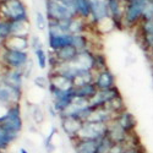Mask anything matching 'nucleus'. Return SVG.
<instances>
[{"label": "nucleus", "instance_id": "obj_17", "mask_svg": "<svg viewBox=\"0 0 153 153\" xmlns=\"http://www.w3.org/2000/svg\"><path fill=\"white\" fill-rule=\"evenodd\" d=\"M75 153H97L98 140H75Z\"/></svg>", "mask_w": 153, "mask_h": 153}, {"label": "nucleus", "instance_id": "obj_14", "mask_svg": "<svg viewBox=\"0 0 153 153\" xmlns=\"http://www.w3.org/2000/svg\"><path fill=\"white\" fill-rule=\"evenodd\" d=\"M3 45L5 49H11V50H20V52H25L28 48V39L27 37H21V36H10L7 39L3 42Z\"/></svg>", "mask_w": 153, "mask_h": 153}, {"label": "nucleus", "instance_id": "obj_26", "mask_svg": "<svg viewBox=\"0 0 153 153\" xmlns=\"http://www.w3.org/2000/svg\"><path fill=\"white\" fill-rule=\"evenodd\" d=\"M36 55H37L38 64H39V68L41 69H45V66H47V54L43 50V48L36 50Z\"/></svg>", "mask_w": 153, "mask_h": 153}, {"label": "nucleus", "instance_id": "obj_11", "mask_svg": "<svg viewBox=\"0 0 153 153\" xmlns=\"http://www.w3.org/2000/svg\"><path fill=\"white\" fill-rule=\"evenodd\" d=\"M131 135L127 134L115 120L108 124V136L114 143H127L130 141Z\"/></svg>", "mask_w": 153, "mask_h": 153}, {"label": "nucleus", "instance_id": "obj_3", "mask_svg": "<svg viewBox=\"0 0 153 153\" xmlns=\"http://www.w3.org/2000/svg\"><path fill=\"white\" fill-rule=\"evenodd\" d=\"M47 17L49 21H62L79 17L74 7L64 4L59 0H47Z\"/></svg>", "mask_w": 153, "mask_h": 153}, {"label": "nucleus", "instance_id": "obj_7", "mask_svg": "<svg viewBox=\"0 0 153 153\" xmlns=\"http://www.w3.org/2000/svg\"><path fill=\"white\" fill-rule=\"evenodd\" d=\"M108 7H109V14L110 20L114 25V28L117 30H124V7L125 4L123 0H107Z\"/></svg>", "mask_w": 153, "mask_h": 153}, {"label": "nucleus", "instance_id": "obj_1", "mask_svg": "<svg viewBox=\"0 0 153 153\" xmlns=\"http://www.w3.org/2000/svg\"><path fill=\"white\" fill-rule=\"evenodd\" d=\"M0 16L7 22L28 21L26 6L21 0H1L0 1Z\"/></svg>", "mask_w": 153, "mask_h": 153}, {"label": "nucleus", "instance_id": "obj_21", "mask_svg": "<svg viewBox=\"0 0 153 153\" xmlns=\"http://www.w3.org/2000/svg\"><path fill=\"white\" fill-rule=\"evenodd\" d=\"M74 7L79 17L91 19V0H74Z\"/></svg>", "mask_w": 153, "mask_h": 153}, {"label": "nucleus", "instance_id": "obj_18", "mask_svg": "<svg viewBox=\"0 0 153 153\" xmlns=\"http://www.w3.org/2000/svg\"><path fill=\"white\" fill-rule=\"evenodd\" d=\"M77 54H79V50L76 49L75 47H72V45L61 48V49L56 50V52H54V56H55L58 64L71 62V61H74V59L76 56H77Z\"/></svg>", "mask_w": 153, "mask_h": 153}, {"label": "nucleus", "instance_id": "obj_25", "mask_svg": "<svg viewBox=\"0 0 153 153\" xmlns=\"http://www.w3.org/2000/svg\"><path fill=\"white\" fill-rule=\"evenodd\" d=\"M94 60H96V72L108 69L107 59L102 53H94Z\"/></svg>", "mask_w": 153, "mask_h": 153}, {"label": "nucleus", "instance_id": "obj_10", "mask_svg": "<svg viewBox=\"0 0 153 153\" xmlns=\"http://www.w3.org/2000/svg\"><path fill=\"white\" fill-rule=\"evenodd\" d=\"M94 85L97 86L98 91L110 90V88L117 87L115 76H114V74L109 69L97 71L94 75Z\"/></svg>", "mask_w": 153, "mask_h": 153}, {"label": "nucleus", "instance_id": "obj_15", "mask_svg": "<svg viewBox=\"0 0 153 153\" xmlns=\"http://www.w3.org/2000/svg\"><path fill=\"white\" fill-rule=\"evenodd\" d=\"M49 87H54V88H58V90H61V91H70L75 88L74 82L71 80H69L68 77H65V76H62L58 72H55L52 77L49 79Z\"/></svg>", "mask_w": 153, "mask_h": 153}, {"label": "nucleus", "instance_id": "obj_8", "mask_svg": "<svg viewBox=\"0 0 153 153\" xmlns=\"http://www.w3.org/2000/svg\"><path fill=\"white\" fill-rule=\"evenodd\" d=\"M119 96H121V93H120L118 87L110 88V90H104V91H98L97 94L90 100V104L94 109L105 108L113 99H115Z\"/></svg>", "mask_w": 153, "mask_h": 153}, {"label": "nucleus", "instance_id": "obj_30", "mask_svg": "<svg viewBox=\"0 0 153 153\" xmlns=\"http://www.w3.org/2000/svg\"><path fill=\"white\" fill-rule=\"evenodd\" d=\"M31 44H32V48L34 49V52L42 48V43H41V41H39V38L38 37H33L32 38V43Z\"/></svg>", "mask_w": 153, "mask_h": 153}, {"label": "nucleus", "instance_id": "obj_19", "mask_svg": "<svg viewBox=\"0 0 153 153\" xmlns=\"http://www.w3.org/2000/svg\"><path fill=\"white\" fill-rule=\"evenodd\" d=\"M3 81L10 86L11 88L21 92V87H22V72H20L19 70H12L10 69L3 77Z\"/></svg>", "mask_w": 153, "mask_h": 153}, {"label": "nucleus", "instance_id": "obj_32", "mask_svg": "<svg viewBox=\"0 0 153 153\" xmlns=\"http://www.w3.org/2000/svg\"><path fill=\"white\" fill-rule=\"evenodd\" d=\"M20 153H28V152L25 149V148H21V149H20Z\"/></svg>", "mask_w": 153, "mask_h": 153}, {"label": "nucleus", "instance_id": "obj_13", "mask_svg": "<svg viewBox=\"0 0 153 153\" xmlns=\"http://www.w3.org/2000/svg\"><path fill=\"white\" fill-rule=\"evenodd\" d=\"M49 38V47L52 48L54 52L61 49V48H65L69 45H72L74 43V34H65V33H61V34H50L48 36Z\"/></svg>", "mask_w": 153, "mask_h": 153}, {"label": "nucleus", "instance_id": "obj_34", "mask_svg": "<svg viewBox=\"0 0 153 153\" xmlns=\"http://www.w3.org/2000/svg\"><path fill=\"white\" fill-rule=\"evenodd\" d=\"M0 153H4V151H1V149H0Z\"/></svg>", "mask_w": 153, "mask_h": 153}, {"label": "nucleus", "instance_id": "obj_12", "mask_svg": "<svg viewBox=\"0 0 153 153\" xmlns=\"http://www.w3.org/2000/svg\"><path fill=\"white\" fill-rule=\"evenodd\" d=\"M114 120H115L127 134L131 135V134H135L136 132L137 121H136V119L134 117V114L130 113L127 109H125L121 113H119L118 115L114 118Z\"/></svg>", "mask_w": 153, "mask_h": 153}, {"label": "nucleus", "instance_id": "obj_24", "mask_svg": "<svg viewBox=\"0 0 153 153\" xmlns=\"http://www.w3.org/2000/svg\"><path fill=\"white\" fill-rule=\"evenodd\" d=\"M11 36V26H10V22L4 21V20H0V41L4 42L5 39Z\"/></svg>", "mask_w": 153, "mask_h": 153}, {"label": "nucleus", "instance_id": "obj_29", "mask_svg": "<svg viewBox=\"0 0 153 153\" xmlns=\"http://www.w3.org/2000/svg\"><path fill=\"white\" fill-rule=\"evenodd\" d=\"M34 82H36V85L38 87H41V88H45L47 86H49V81L47 79H44L43 76H38Z\"/></svg>", "mask_w": 153, "mask_h": 153}, {"label": "nucleus", "instance_id": "obj_28", "mask_svg": "<svg viewBox=\"0 0 153 153\" xmlns=\"http://www.w3.org/2000/svg\"><path fill=\"white\" fill-rule=\"evenodd\" d=\"M124 153H146V151L143 149L142 145L140 143V145H136V146H129Z\"/></svg>", "mask_w": 153, "mask_h": 153}, {"label": "nucleus", "instance_id": "obj_31", "mask_svg": "<svg viewBox=\"0 0 153 153\" xmlns=\"http://www.w3.org/2000/svg\"><path fill=\"white\" fill-rule=\"evenodd\" d=\"M132 1H136V0H123L124 4H127V3H132Z\"/></svg>", "mask_w": 153, "mask_h": 153}, {"label": "nucleus", "instance_id": "obj_27", "mask_svg": "<svg viewBox=\"0 0 153 153\" xmlns=\"http://www.w3.org/2000/svg\"><path fill=\"white\" fill-rule=\"evenodd\" d=\"M45 23H47V21H45V19H44L43 14L38 11V12H37V27H38V30L43 31V30L45 28Z\"/></svg>", "mask_w": 153, "mask_h": 153}, {"label": "nucleus", "instance_id": "obj_35", "mask_svg": "<svg viewBox=\"0 0 153 153\" xmlns=\"http://www.w3.org/2000/svg\"><path fill=\"white\" fill-rule=\"evenodd\" d=\"M0 1H1V0H0Z\"/></svg>", "mask_w": 153, "mask_h": 153}, {"label": "nucleus", "instance_id": "obj_9", "mask_svg": "<svg viewBox=\"0 0 153 153\" xmlns=\"http://www.w3.org/2000/svg\"><path fill=\"white\" fill-rule=\"evenodd\" d=\"M71 64L79 69L80 71H93L96 72V60L94 53L91 50H85V52H79L77 56L71 61Z\"/></svg>", "mask_w": 153, "mask_h": 153}, {"label": "nucleus", "instance_id": "obj_33", "mask_svg": "<svg viewBox=\"0 0 153 153\" xmlns=\"http://www.w3.org/2000/svg\"><path fill=\"white\" fill-rule=\"evenodd\" d=\"M149 56H151V59L153 60V53H149Z\"/></svg>", "mask_w": 153, "mask_h": 153}, {"label": "nucleus", "instance_id": "obj_6", "mask_svg": "<svg viewBox=\"0 0 153 153\" xmlns=\"http://www.w3.org/2000/svg\"><path fill=\"white\" fill-rule=\"evenodd\" d=\"M91 19L97 26L110 20L107 0H91Z\"/></svg>", "mask_w": 153, "mask_h": 153}, {"label": "nucleus", "instance_id": "obj_16", "mask_svg": "<svg viewBox=\"0 0 153 153\" xmlns=\"http://www.w3.org/2000/svg\"><path fill=\"white\" fill-rule=\"evenodd\" d=\"M82 124L83 121L75 118H62V129L72 140L77 137V134L81 130Z\"/></svg>", "mask_w": 153, "mask_h": 153}, {"label": "nucleus", "instance_id": "obj_4", "mask_svg": "<svg viewBox=\"0 0 153 153\" xmlns=\"http://www.w3.org/2000/svg\"><path fill=\"white\" fill-rule=\"evenodd\" d=\"M108 134V125L85 121L75 140H100Z\"/></svg>", "mask_w": 153, "mask_h": 153}, {"label": "nucleus", "instance_id": "obj_5", "mask_svg": "<svg viewBox=\"0 0 153 153\" xmlns=\"http://www.w3.org/2000/svg\"><path fill=\"white\" fill-rule=\"evenodd\" d=\"M3 60L9 69L19 70V69H22L27 64L28 54L26 52H20V50L5 49V52L3 54Z\"/></svg>", "mask_w": 153, "mask_h": 153}, {"label": "nucleus", "instance_id": "obj_23", "mask_svg": "<svg viewBox=\"0 0 153 153\" xmlns=\"http://www.w3.org/2000/svg\"><path fill=\"white\" fill-rule=\"evenodd\" d=\"M113 146H114V142L109 138V136L107 134L104 137H102L100 140H98L97 153H110Z\"/></svg>", "mask_w": 153, "mask_h": 153}, {"label": "nucleus", "instance_id": "obj_20", "mask_svg": "<svg viewBox=\"0 0 153 153\" xmlns=\"http://www.w3.org/2000/svg\"><path fill=\"white\" fill-rule=\"evenodd\" d=\"M98 92V88L94 85V82L91 83H86L79 87H75V93L77 98H82L86 100H91Z\"/></svg>", "mask_w": 153, "mask_h": 153}, {"label": "nucleus", "instance_id": "obj_22", "mask_svg": "<svg viewBox=\"0 0 153 153\" xmlns=\"http://www.w3.org/2000/svg\"><path fill=\"white\" fill-rule=\"evenodd\" d=\"M16 137H17V134L6 130L5 127L0 125V149L1 151H4Z\"/></svg>", "mask_w": 153, "mask_h": 153}, {"label": "nucleus", "instance_id": "obj_2", "mask_svg": "<svg viewBox=\"0 0 153 153\" xmlns=\"http://www.w3.org/2000/svg\"><path fill=\"white\" fill-rule=\"evenodd\" d=\"M146 0H136L125 4L124 7V25L125 28H137L142 22Z\"/></svg>", "mask_w": 153, "mask_h": 153}]
</instances>
